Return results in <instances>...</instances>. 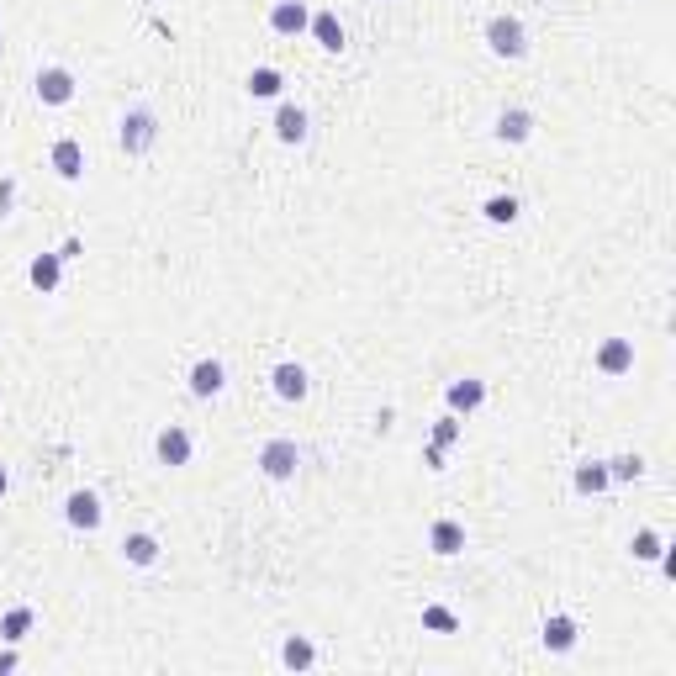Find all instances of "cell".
I'll return each mask as SVG.
<instances>
[{
    "mask_svg": "<svg viewBox=\"0 0 676 676\" xmlns=\"http://www.w3.org/2000/svg\"><path fill=\"white\" fill-rule=\"evenodd\" d=\"M428 550H434L439 560H455V555L465 550V523H455V518H434V523H428Z\"/></svg>",
    "mask_w": 676,
    "mask_h": 676,
    "instance_id": "cell-11",
    "label": "cell"
},
{
    "mask_svg": "<svg viewBox=\"0 0 676 676\" xmlns=\"http://www.w3.org/2000/svg\"><path fill=\"white\" fill-rule=\"evenodd\" d=\"M0 53H6V37H0Z\"/></svg>",
    "mask_w": 676,
    "mask_h": 676,
    "instance_id": "cell-33",
    "label": "cell"
},
{
    "mask_svg": "<svg viewBox=\"0 0 676 676\" xmlns=\"http://www.w3.org/2000/svg\"><path fill=\"white\" fill-rule=\"evenodd\" d=\"M571 486H576L581 497L608 492V486H613V476H608V460H581V465H576V476H571Z\"/></svg>",
    "mask_w": 676,
    "mask_h": 676,
    "instance_id": "cell-18",
    "label": "cell"
},
{
    "mask_svg": "<svg viewBox=\"0 0 676 676\" xmlns=\"http://www.w3.org/2000/svg\"><path fill=\"white\" fill-rule=\"evenodd\" d=\"M317 661V650H312V640L307 634H291L286 645H280V666H291V671H307Z\"/></svg>",
    "mask_w": 676,
    "mask_h": 676,
    "instance_id": "cell-21",
    "label": "cell"
},
{
    "mask_svg": "<svg viewBox=\"0 0 676 676\" xmlns=\"http://www.w3.org/2000/svg\"><path fill=\"white\" fill-rule=\"evenodd\" d=\"M423 465H428V471H444V449L428 444V449H423Z\"/></svg>",
    "mask_w": 676,
    "mask_h": 676,
    "instance_id": "cell-30",
    "label": "cell"
},
{
    "mask_svg": "<svg viewBox=\"0 0 676 676\" xmlns=\"http://www.w3.org/2000/svg\"><path fill=\"white\" fill-rule=\"evenodd\" d=\"M486 48L497 53V59H529V27L518 22V16H492V22H486Z\"/></svg>",
    "mask_w": 676,
    "mask_h": 676,
    "instance_id": "cell-2",
    "label": "cell"
},
{
    "mask_svg": "<svg viewBox=\"0 0 676 676\" xmlns=\"http://www.w3.org/2000/svg\"><path fill=\"white\" fill-rule=\"evenodd\" d=\"M608 476H613V481H640V476H645V460H640V455H613V460H608Z\"/></svg>",
    "mask_w": 676,
    "mask_h": 676,
    "instance_id": "cell-26",
    "label": "cell"
},
{
    "mask_svg": "<svg viewBox=\"0 0 676 676\" xmlns=\"http://www.w3.org/2000/svg\"><path fill=\"white\" fill-rule=\"evenodd\" d=\"M492 133H497V143H529L534 138V111L529 106H502Z\"/></svg>",
    "mask_w": 676,
    "mask_h": 676,
    "instance_id": "cell-9",
    "label": "cell"
},
{
    "mask_svg": "<svg viewBox=\"0 0 676 676\" xmlns=\"http://www.w3.org/2000/svg\"><path fill=\"white\" fill-rule=\"evenodd\" d=\"M6 671H16V650H6V655H0V676H6Z\"/></svg>",
    "mask_w": 676,
    "mask_h": 676,
    "instance_id": "cell-31",
    "label": "cell"
},
{
    "mask_svg": "<svg viewBox=\"0 0 676 676\" xmlns=\"http://www.w3.org/2000/svg\"><path fill=\"white\" fill-rule=\"evenodd\" d=\"M27 634H32V608H11L6 618H0V640L6 645H22Z\"/></svg>",
    "mask_w": 676,
    "mask_h": 676,
    "instance_id": "cell-22",
    "label": "cell"
},
{
    "mask_svg": "<svg viewBox=\"0 0 676 676\" xmlns=\"http://www.w3.org/2000/svg\"><path fill=\"white\" fill-rule=\"evenodd\" d=\"M307 22H312L307 0H275V6H270V32H280V37L307 32Z\"/></svg>",
    "mask_w": 676,
    "mask_h": 676,
    "instance_id": "cell-12",
    "label": "cell"
},
{
    "mask_svg": "<svg viewBox=\"0 0 676 676\" xmlns=\"http://www.w3.org/2000/svg\"><path fill=\"white\" fill-rule=\"evenodd\" d=\"M280 85H286V80H280V69H270V64H259V69L249 74V96H254V101L280 96Z\"/></svg>",
    "mask_w": 676,
    "mask_h": 676,
    "instance_id": "cell-23",
    "label": "cell"
},
{
    "mask_svg": "<svg viewBox=\"0 0 676 676\" xmlns=\"http://www.w3.org/2000/svg\"><path fill=\"white\" fill-rule=\"evenodd\" d=\"M444 402H449V412H455V418H471V412L486 402V381H476V375H465V381H449Z\"/></svg>",
    "mask_w": 676,
    "mask_h": 676,
    "instance_id": "cell-13",
    "label": "cell"
},
{
    "mask_svg": "<svg viewBox=\"0 0 676 676\" xmlns=\"http://www.w3.org/2000/svg\"><path fill=\"white\" fill-rule=\"evenodd\" d=\"M32 90H37V101H43V106H69L74 90H80V80H74V69H64V64H43V69H37V80H32Z\"/></svg>",
    "mask_w": 676,
    "mask_h": 676,
    "instance_id": "cell-3",
    "label": "cell"
},
{
    "mask_svg": "<svg viewBox=\"0 0 676 676\" xmlns=\"http://www.w3.org/2000/svg\"><path fill=\"white\" fill-rule=\"evenodd\" d=\"M6 486H11V476H6V465H0V497H6Z\"/></svg>",
    "mask_w": 676,
    "mask_h": 676,
    "instance_id": "cell-32",
    "label": "cell"
},
{
    "mask_svg": "<svg viewBox=\"0 0 676 676\" xmlns=\"http://www.w3.org/2000/svg\"><path fill=\"white\" fill-rule=\"evenodd\" d=\"M597 370H603V375H629L634 370V338H603V349H597Z\"/></svg>",
    "mask_w": 676,
    "mask_h": 676,
    "instance_id": "cell-16",
    "label": "cell"
},
{
    "mask_svg": "<svg viewBox=\"0 0 676 676\" xmlns=\"http://www.w3.org/2000/svg\"><path fill=\"white\" fill-rule=\"evenodd\" d=\"M185 386H191V397H201V402H212V397H222V386H228V370H222V360H196L191 365V375H185Z\"/></svg>",
    "mask_w": 676,
    "mask_h": 676,
    "instance_id": "cell-6",
    "label": "cell"
},
{
    "mask_svg": "<svg viewBox=\"0 0 676 676\" xmlns=\"http://www.w3.org/2000/svg\"><path fill=\"white\" fill-rule=\"evenodd\" d=\"M117 143H122L127 159H143L148 148L159 143V117H154L148 106H133V111L122 117V127H117Z\"/></svg>",
    "mask_w": 676,
    "mask_h": 676,
    "instance_id": "cell-1",
    "label": "cell"
},
{
    "mask_svg": "<svg viewBox=\"0 0 676 676\" xmlns=\"http://www.w3.org/2000/svg\"><path fill=\"white\" fill-rule=\"evenodd\" d=\"M481 212H486V222H497V228H502V222H518L523 206H518V196H492V201L481 206Z\"/></svg>",
    "mask_w": 676,
    "mask_h": 676,
    "instance_id": "cell-25",
    "label": "cell"
},
{
    "mask_svg": "<svg viewBox=\"0 0 676 676\" xmlns=\"http://www.w3.org/2000/svg\"><path fill=\"white\" fill-rule=\"evenodd\" d=\"M539 640H544L550 655H571L576 640H581V629H576L571 613H550V618H544V629H539Z\"/></svg>",
    "mask_w": 676,
    "mask_h": 676,
    "instance_id": "cell-8",
    "label": "cell"
},
{
    "mask_svg": "<svg viewBox=\"0 0 676 676\" xmlns=\"http://www.w3.org/2000/svg\"><path fill=\"white\" fill-rule=\"evenodd\" d=\"M48 164H53V175H59V180H80L85 175V148L74 138H59L48 148Z\"/></svg>",
    "mask_w": 676,
    "mask_h": 676,
    "instance_id": "cell-15",
    "label": "cell"
},
{
    "mask_svg": "<svg viewBox=\"0 0 676 676\" xmlns=\"http://www.w3.org/2000/svg\"><path fill=\"white\" fill-rule=\"evenodd\" d=\"M27 280H32V286L43 291V296H48V291H59V280H64V259H59V254H37V259H32V270H27Z\"/></svg>",
    "mask_w": 676,
    "mask_h": 676,
    "instance_id": "cell-20",
    "label": "cell"
},
{
    "mask_svg": "<svg viewBox=\"0 0 676 676\" xmlns=\"http://www.w3.org/2000/svg\"><path fill=\"white\" fill-rule=\"evenodd\" d=\"M423 629H428V634H460V618L449 613L444 603H428V608H423Z\"/></svg>",
    "mask_w": 676,
    "mask_h": 676,
    "instance_id": "cell-24",
    "label": "cell"
},
{
    "mask_svg": "<svg viewBox=\"0 0 676 676\" xmlns=\"http://www.w3.org/2000/svg\"><path fill=\"white\" fill-rule=\"evenodd\" d=\"M307 32L317 37V48H323V53H344L349 48V32H344V22H338L333 11H312Z\"/></svg>",
    "mask_w": 676,
    "mask_h": 676,
    "instance_id": "cell-14",
    "label": "cell"
},
{
    "mask_svg": "<svg viewBox=\"0 0 676 676\" xmlns=\"http://www.w3.org/2000/svg\"><path fill=\"white\" fill-rule=\"evenodd\" d=\"M259 471H265L270 481H291L296 471H302V449H296V439H270L265 449H259Z\"/></svg>",
    "mask_w": 676,
    "mask_h": 676,
    "instance_id": "cell-4",
    "label": "cell"
},
{
    "mask_svg": "<svg viewBox=\"0 0 676 676\" xmlns=\"http://www.w3.org/2000/svg\"><path fill=\"white\" fill-rule=\"evenodd\" d=\"M307 133H312V122H307V111L296 106V101H286L275 111V138L280 143H307Z\"/></svg>",
    "mask_w": 676,
    "mask_h": 676,
    "instance_id": "cell-17",
    "label": "cell"
},
{
    "mask_svg": "<svg viewBox=\"0 0 676 676\" xmlns=\"http://www.w3.org/2000/svg\"><path fill=\"white\" fill-rule=\"evenodd\" d=\"M154 455H159V465H169V471H175V465H191L196 439L185 434L180 423H164V428H159V439H154Z\"/></svg>",
    "mask_w": 676,
    "mask_h": 676,
    "instance_id": "cell-5",
    "label": "cell"
},
{
    "mask_svg": "<svg viewBox=\"0 0 676 676\" xmlns=\"http://www.w3.org/2000/svg\"><path fill=\"white\" fill-rule=\"evenodd\" d=\"M11 206H16V180H11V175H0V222L11 217Z\"/></svg>",
    "mask_w": 676,
    "mask_h": 676,
    "instance_id": "cell-29",
    "label": "cell"
},
{
    "mask_svg": "<svg viewBox=\"0 0 676 676\" xmlns=\"http://www.w3.org/2000/svg\"><path fill=\"white\" fill-rule=\"evenodd\" d=\"M64 518H69V529L96 534V529H101V518H106V507H101V497H96V492H69Z\"/></svg>",
    "mask_w": 676,
    "mask_h": 676,
    "instance_id": "cell-7",
    "label": "cell"
},
{
    "mask_svg": "<svg viewBox=\"0 0 676 676\" xmlns=\"http://www.w3.org/2000/svg\"><path fill=\"white\" fill-rule=\"evenodd\" d=\"M460 439V418H455V412H444V418L434 423V439H428V444H439V449H449V444H455Z\"/></svg>",
    "mask_w": 676,
    "mask_h": 676,
    "instance_id": "cell-28",
    "label": "cell"
},
{
    "mask_svg": "<svg viewBox=\"0 0 676 676\" xmlns=\"http://www.w3.org/2000/svg\"><path fill=\"white\" fill-rule=\"evenodd\" d=\"M117 550H122L127 566H154V560H159V539L148 534V529H138V534H127Z\"/></svg>",
    "mask_w": 676,
    "mask_h": 676,
    "instance_id": "cell-19",
    "label": "cell"
},
{
    "mask_svg": "<svg viewBox=\"0 0 676 676\" xmlns=\"http://www.w3.org/2000/svg\"><path fill=\"white\" fill-rule=\"evenodd\" d=\"M629 550H634V560H661L666 539L655 534V529H640V534H634V544H629Z\"/></svg>",
    "mask_w": 676,
    "mask_h": 676,
    "instance_id": "cell-27",
    "label": "cell"
},
{
    "mask_svg": "<svg viewBox=\"0 0 676 676\" xmlns=\"http://www.w3.org/2000/svg\"><path fill=\"white\" fill-rule=\"evenodd\" d=\"M270 386H275V397L280 402H302L307 391H312V381H307V370L296 365V360H280L275 370H270Z\"/></svg>",
    "mask_w": 676,
    "mask_h": 676,
    "instance_id": "cell-10",
    "label": "cell"
}]
</instances>
